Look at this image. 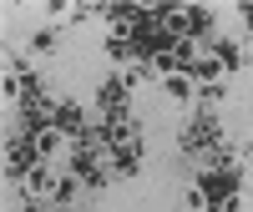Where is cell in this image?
I'll return each mask as SVG.
<instances>
[{"label": "cell", "instance_id": "6da1fadb", "mask_svg": "<svg viewBox=\"0 0 253 212\" xmlns=\"http://www.w3.org/2000/svg\"><path fill=\"white\" fill-rule=\"evenodd\" d=\"M177 146H182L187 157L208 152V146H223V121H218L213 111H193L187 126H182V137H177Z\"/></svg>", "mask_w": 253, "mask_h": 212}, {"label": "cell", "instance_id": "7a4b0ae2", "mask_svg": "<svg viewBox=\"0 0 253 212\" xmlns=\"http://www.w3.org/2000/svg\"><path fill=\"white\" fill-rule=\"evenodd\" d=\"M41 157H36V146L31 141H20V137H5V152H0V172H5V182H26L31 177V167H36Z\"/></svg>", "mask_w": 253, "mask_h": 212}, {"label": "cell", "instance_id": "3957f363", "mask_svg": "<svg viewBox=\"0 0 253 212\" xmlns=\"http://www.w3.org/2000/svg\"><path fill=\"white\" fill-rule=\"evenodd\" d=\"M126 101H132V86H126L122 71H117V76H107V81L96 86V116H101V121L122 116V111H126Z\"/></svg>", "mask_w": 253, "mask_h": 212}, {"label": "cell", "instance_id": "277c9868", "mask_svg": "<svg viewBox=\"0 0 253 212\" xmlns=\"http://www.w3.org/2000/svg\"><path fill=\"white\" fill-rule=\"evenodd\" d=\"M56 182H61V172H56V167L51 162H36L31 167V177L26 182H20V192H26V202H56Z\"/></svg>", "mask_w": 253, "mask_h": 212}, {"label": "cell", "instance_id": "5b68a950", "mask_svg": "<svg viewBox=\"0 0 253 212\" xmlns=\"http://www.w3.org/2000/svg\"><path fill=\"white\" fill-rule=\"evenodd\" d=\"M101 132H107V146H112V152H132V146H142V126L132 121V111L101 121Z\"/></svg>", "mask_w": 253, "mask_h": 212}, {"label": "cell", "instance_id": "8992f818", "mask_svg": "<svg viewBox=\"0 0 253 212\" xmlns=\"http://www.w3.org/2000/svg\"><path fill=\"white\" fill-rule=\"evenodd\" d=\"M51 126L76 141V137L91 126V121H86V106H81V101H51Z\"/></svg>", "mask_w": 253, "mask_h": 212}, {"label": "cell", "instance_id": "52a82bcc", "mask_svg": "<svg viewBox=\"0 0 253 212\" xmlns=\"http://www.w3.org/2000/svg\"><path fill=\"white\" fill-rule=\"evenodd\" d=\"M31 146H36V157H41V162H56L61 152H76V141H71L66 132H56V126H41V132L31 137Z\"/></svg>", "mask_w": 253, "mask_h": 212}, {"label": "cell", "instance_id": "ba28073f", "mask_svg": "<svg viewBox=\"0 0 253 212\" xmlns=\"http://www.w3.org/2000/svg\"><path fill=\"white\" fill-rule=\"evenodd\" d=\"M162 96L172 101V106H193V101H198V81H193V71L167 76V81H162Z\"/></svg>", "mask_w": 253, "mask_h": 212}, {"label": "cell", "instance_id": "9c48e42d", "mask_svg": "<svg viewBox=\"0 0 253 212\" xmlns=\"http://www.w3.org/2000/svg\"><path fill=\"white\" fill-rule=\"evenodd\" d=\"M208 51H213L228 71H238V66H243V46H238L233 35H213V40H208Z\"/></svg>", "mask_w": 253, "mask_h": 212}, {"label": "cell", "instance_id": "30bf717a", "mask_svg": "<svg viewBox=\"0 0 253 212\" xmlns=\"http://www.w3.org/2000/svg\"><path fill=\"white\" fill-rule=\"evenodd\" d=\"M142 172V146L132 152H112V177H137Z\"/></svg>", "mask_w": 253, "mask_h": 212}, {"label": "cell", "instance_id": "8fae6325", "mask_svg": "<svg viewBox=\"0 0 253 212\" xmlns=\"http://www.w3.org/2000/svg\"><path fill=\"white\" fill-rule=\"evenodd\" d=\"M56 46H61L56 26H46V31H36V35H31V51H36V56H56Z\"/></svg>", "mask_w": 253, "mask_h": 212}, {"label": "cell", "instance_id": "7c38bea8", "mask_svg": "<svg viewBox=\"0 0 253 212\" xmlns=\"http://www.w3.org/2000/svg\"><path fill=\"white\" fill-rule=\"evenodd\" d=\"M187 212H213V202H208V192H203L198 182L187 187Z\"/></svg>", "mask_w": 253, "mask_h": 212}]
</instances>
